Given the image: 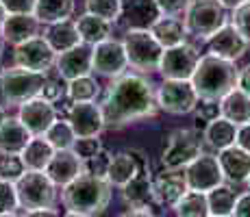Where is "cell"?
<instances>
[{"mask_svg":"<svg viewBox=\"0 0 250 217\" xmlns=\"http://www.w3.org/2000/svg\"><path fill=\"white\" fill-rule=\"evenodd\" d=\"M198 154H203V137L196 128H179L167 137L161 152L163 170H185Z\"/></svg>","mask_w":250,"mask_h":217,"instance_id":"cell-7","label":"cell"},{"mask_svg":"<svg viewBox=\"0 0 250 217\" xmlns=\"http://www.w3.org/2000/svg\"><path fill=\"white\" fill-rule=\"evenodd\" d=\"M183 172H185L187 187L191 191L209 194L211 189H215V187H220L224 182V174H222V167H220L218 157L209 152L198 154Z\"/></svg>","mask_w":250,"mask_h":217,"instance_id":"cell-10","label":"cell"},{"mask_svg":"<svg viewBox=\"0 0 250 217\" xmlns=\"http://www.w3.org/2000/svg\"><path fill=\"white\" fill-rule=\"evenodd\" d=\"M187 35H194L196 39H209L222 26L229 24L227 9L218 0H191L187 11L183 13Z\"/></svg>","mask_w":250,"mask_h":217,"instance_id":"cell-5","label":"cell"},{"mask_svg":"<svg viewBox=\"0 0 250 217\" xmlns=\"http://www.w3.org/2000/svg\"><path fill=\"white\" fill-rule=\"evenodd\" d=\"M7 217H18V215H7Z\"/></svg>","mask_w":250,"mask_h":217,"instance_id":"cell-58","label":"cell"},{"mask_svg":"<svg viewBox=\"0 0 250 217\" xmlns=\"http://www.w3.org/2000/svg\"><path fill=\"white\" fill-rule=\"evenodd\" d=\"M100 94V85L91 76H81V79L70 80L65 87V96L70 102H94Z\"/></svg>","mask_w":250,"mask_h":217,"instance_id":"cell-35","label":"cell"},{"mask_svg":"<svg viewBox=\"0 0 250 217\" xmlns=\"http://www.w3.org/2000/svg\"><path fill=\"white\" fill-rule=\"evenodd\" d=\"M150 33L155 35V39L161 43L163 48H174L185 43L187 37V28L185 22L181 18H170V16H161L159 20L150 26Z\"/></svg>","mask_w":250,"mask_h":217,"instance_id":"cell-29","label":"cell"},{"mask_svg":"<svg viewBox=\"0 0 250 217\" xmlns=\"http://www.w3.org/2000/svg\"><path fill=\"white\" fill-rule=\"evenodd\" d=\"M122 16L128 28H150L161 18V13L155 0H131L128 4H124Z\"/></svg>","mask_w":250,"mask_h":217,"instance_id":"cell-28","label":"cell"},{"mask_svg":"<svg viewBox=\"0 0 250 217\" xmlns=\"http://www.w3.org/2000/svg\"><path fill=\"white\" fill-rule=\"evenodd\" d=\"M111 189L113 185L107 178L91 176V174H81L74 182L63 187V204L68 211L83 215H100L111 202Z\"/></svg>","mask_w":250,"mask_h":217,"instance_id":"cell-3","label":"cell"},{"mask_svg":"<svg viewBox=\"0 0 250 217\" xmlns=\"http://www.w3.org/2000/svg\"><path fill=\"white\" fill-rule=\"evenodd\" d=\"M220 4H222L224 9H230V11H235L237 7H242V4H246L250 2V0H218Z\"/></svg>","mask_w":250,"mask_h":217,"instance_id":"cell-52","label":"cell"},{"mask_svg":"<svg viewBox=\"0 0 250 217\" xmlns=\"http://www.w3.org/2000/svg\"><path fill=\"white\" fill-rule=\"evenodd\" d=\"M246 185H248V191H250V176H248V180H246Z\"/></svg>","mask_w":250,"mask_h":217,"instance_id":"cell-57","label":"cell"},{"mask_svg":"<svg viewBox=\"0 0 250 217\" xmlns=\"http://www.w3.org/2000/svg\"><path fill=\"white\" fill-rule=\"evenodd\" d=\"M200 61V55L191 43H181L174 48L163 50V59L159 65V72L166 80H191L196 72V65Z\"/></svg>","mask_w":250,"mask_h":217,"instance_id":"cell-11","label":"cell"},{"mask_svg":"<svg viewBox=\"0 0 250 217\" xmlns=\"http://www.w3.org/2000/svg\"><path fill=\"white\" fill-rule=\"evenodd\" d=\"M237 87L244 91L246 96H250V63L246 67L239 70V76H237Z\"/></svg>","mask_w":250,"mask_h":217,"instance_id":"cell-49","label":"cell"},{"mask_svg":"<svg viewBox=\"0 0 250 217\" xmlns=\"http://www.w3.org/2000/svg\"><path fill=\"white\" fill-rule=\"evenodd\" d=\"M220 115L233 122L235 126L250 124V96L244 94L239 87H235L220 100Z\"/></svg>","mask_w":250,"mask_h":217,"instance_id":"cell-27","label":"cell"},{"mask_svg":"<svg viewBox=\"0 0 250 217\" xmlns=\"http://www.w3.org/2000/svg\"><path fill=\"white\" fill-rule=\"evenodd\" d=\"M230 24L237 28V33L244 37V41L250 46V2L242 4L233 11V18H230Z\"/></svg>","mask_w":250,"mask_h":217,"instance_id":"cell-41","label":"cell"},{"mask_svg":"<svg viewBox=\"0 0 250 217\" xmlns=\"http://www.w3.org/2000/svg\"><path fill=\"white\" fill-rule=\"evenodd\" d=\"M235 146H239L242 150H246L250 154V124L237 126V139H235Z\"/></svg>","mask_w":250,"mask_h":217,"instance_id":"cell-48","label":"cell"},{"mask_svg":"<svg viewBox=\"0 0 250 217\" xmlns=\"http://www.w3.org/2000/svg\"><path fill=\"white\" fill-rule=\"evenodd\" d=\"M124 2L122 0H85V13L103 18L107 22H118L122 18Z\"/></svg>","mask_w":250,"mask_h":217,"instance_id":"cell-37","label":"cell"},{"mask_svg":"<svg viewBox=\"0 0 250 217\" xmlns=\"http://www.w3.org/2000/svg\"><path fill=\"white\" fill-rule=\"evenodd\" d=\"M128 57L124 50V43L118 39H104L94 46V72L107 79H118L126 74Z\"/></svg>","mask_w":250,"mask_h":217,"instance_id":"cell-13","label":"cell"},{"mask_svg":"<svg viewBox=\"0 0 250 217\" xmlns=\"http://www.w3.org/2000/svg\"><path fill=\"white\" fill-rule=\"evenodd\" d=\"M152 187H155V202L161 206H174L185 196V191H189L185 172L181 170H163L152 178Z\"/></svg>","mask_w":250,"mask_h":217,"instance_id":"cell-18","label":"cell"},{"mask_svg":"<svg viewBox=\"0 0 250 217\" xmlns=\"http://www.w3.org/2000/svg\"><path fill=\"white\" fill-rule=\"evenodd\" d=\"M176 217H209V202H207V194L203 191H185V196L176 202L174 206Z\"/></svg>","mask_w":250,"mask_h":217,"instance_id":"cell-34","label":"cell"},{"mask_svg":"<svg viewBox=\"0 0 250 217\" xmlns=\"http://www.w3.org/2000/svg\"><path fill=\"white\" fill-rule=\"evenodd\" d=\"M44 137L55 150H72L76 143V135L68 119H55V124L46 130Z\"/></svg>","mask_w":250,"mask_h":217,"instance_id":"cell-36","label":"cell"},{"mask_svg":"<svg viewBox=\"0 0 250 217\" xmlns=\"http://www.w3.org/2000/svg\"><path fill=\"white\" fill-rule=\"evenodd\" d=\"M120 217H155L150 213V209H128L126 213H122Z\"/></svg>","mask_w":250,"mask_h":217,"instance_id":"cell-51","label":"cell"},{"mask_svg":"<svg viewBox=\"0 0 250 217\" xmlns=\"http://www.w3.org/2000/svg\"><path fill=\"white\" fill-rule=\"evenodd\" d=\"M72 150L79 154L83 161H87V158L96 157V154L103 150V143H100L98 137H85V139H76V143H74Z\"/></svg>","mask_w":250,"mask_h":217,"instance_id":"cell-42","label":"cell"},{"mask_svg":"<svg viewBox=\"0 0 250 217\" xmlns=\"http://www.w3.org/2000/svg\"><path fill=\"white\" fill-rule=\"evenodd\" d=\"M4 119H7V111H4V107L0 104V126L4 124Z\"/></svg>","mask_w":250,"mask_h":217,"instance_id":"cell-54","label":"cell"},{"mask_svg":"<svg viewBox=\"0 0 250 217\" xmlns=\"http://www.w3.org/2000/svg\"><path fill=\"white\" fill-rule=\"evenodd\" d=\"M239 70L235 67L233 61L220 59L215 55L200 57L196 72L191 76V85H194L196 94L200 100H213L220 102L229 91L237 87Z\"/></svg>","mask_w":250,"mask_h":217,"instance_id":"cell-2","label":"cell"},{"mask_svg":"<svg viewBox=\"0 0 250 217\" xmlns=\"http://www.w3.org/2000/svg\"><path fill=\"white\" fill-rule=\"evenodd\" d=\"M24 217H61L55 209H37V211H26Z\"/></svg>","mask_w":250,"mask_h":217,"instance_id":"cell-50","label":"cell"},{"mask_svg":"<svg viewBox=\"0 0 250 217\" xmlns=\"http://www.w3.org/2000/svg\"><path fill=\"white\" fill-rule=\"evenodd\" d=\"M122 197L131 209H150L155 202V187L148 167L139 170L126 185L122 187Z\"/></svg>","mask_w":250,"mask_h":217,"instance_id":"cell-20","label":"cell"},{"mask_svg":"<svg viewBox=\"0 0 250 217\" xmlns=\"http://www.w3.org/2000/svg\"><path fill=\"white\" fill-rule=\"evenodd\" d=\"M0 2L9 16H20V13H35L37 0H0Z\"/></svg>","mask_w":250,"mask_h":217,"instance_id":"cell-44","label":"cell"},{"mask_svg":"<svg viewBox=\"0 0 250 217\" xmlns=\"http://www.w3.org/2000/svg\"><path fill=\"white\" fill-rule=\"evenodd\" d=\"M7 16H9V13L4 11L2 2H0V35H2V26H4V20H7Z\"/></svg>","mask_w":250,"mask_h":217,"instance_id":"cell-53","label":"cell"},{"mask_svg":"<svg viewBox=\"0 0 250 217\" xmlns=\"http://www.w3.org/2000/svg\"><path fill=\"white\" fill-rule=\"evenodd\" d=\"M196 115L203 122H211L220 115V102H213V100H200L198 107H196Z\"/></svg>","mask_w":250,"mask_h":217,"instance_id":"cell-45","label":"cell"},{"mask_svg":"<svg viewBox=\"0 0 250 217\" xmlns=\"http://www.w3.org/2000/svg\"><path fill=\"white\" fill-rule=\"evenodd\" d=\"M209 217H215V215H209Z\"/></svg>","mask_w":250,"mask_h":217,"instance_id":"cell-59","label":"cell"},{"mask_svg":"<svg viewBox=\"0 0 250 217\" xmlns=\"http://www.w3.org/2000/svg\"><path fill=\"white\" fill-rule=\"evenodd\" d=\"M4 43H7V41H4V37L0 35V59H2V48H4Z\"/></svg>","mask_w":250,"mask_h":217,"instance_id":"cell-56","label":"cell"},{"mask_svg":"<svg viewBox=\"0 0 250 217\" xmlns=\"http://www.w3.org/2000/svg\"><path fill=\"white\" fill-rule=\"evenodd\" d=\"M46 174L57 187H68L81 174H85V163L74 150H57L46 167Z\"/></svg>","mask_w":250,"mask_h":217,"instance_id":"cell-17","label":"cell"},{"mask_svg":"<svg viewBox=\"0 0 250 217\" xmlns=\"http://www.w3.org/2000/svg\"><path fill=\"white\" fill-rule=\"evenodd\" d=\"M31 139L33 135L20 122V118H7L0 126V154H18L20 157Z\"/></svg>","mask_w":250,"mask_h":217,"instance_id":"cell-24","label":"cell"},{"mask_svg":"<svg viewBox=\"0 0 250 217\" xmlns=\"http://www.w3.org/2000/svg\"><path fill=\"white\" fill-rule=\"evenodd\" d=\"M76 26H79V33H81V39L85 43H96L104 41L111 37V22L103 20V18H96L91 13H83V16L76 20Z\"/></svg>","mask_w":250,"mask_h":217,"instance_id":"cell-31","label":"cell"},{"mask_svg":"<svg viewBox=\"0 0 250 217\" xmlns=\"http://www.w3.org/2000/svg\"><path fill=\"white\" fill-rule=\"evenodd\" d=\"M24 172H26V167L18 154H0V180L16 182Z\"/></svg>","mask_w":250,"mask_h":217,"instance_id":"cell-39","label":"cell"},{"mask_svg":"<svg viewBox=\"0 0 250 217\" xmlns=\"http://www.w3.org/2000/svg\"><path fill=\"white\" fill-rule=\"evenodd\" d=\"M218 161L222 167L224 180L230 185H242L250 176V154L239 146H230L218 152Z\"/></svg>","mask_w":250,"mask_h":217,"instance_id":"cell-21","label":"cell"},{"mask_svg":"<svg viewBox=\"0 0 250 217\" xmlns=\"http://www.w3.org/2000/svg\"><path fill=\"white\" fill-rule=\"evenodd\" d=\"M18 197L24 211L52 209L57 200V185L48 178L46 172H24L16 180Z\"/></svg>","mask_w":250,"mask_h":217,"instance_id":"cell-8","label":"cell"},{"mask_svg":"<svg viewBox=\"0 0 250 217\" xmlns=\"http://www.w3.org/2000/svg\"><path fill=\"white\" fill-rule=\"evenodd\" d=\"M44 39L50 43V48L61 55V52L70 50V48L79 46L81 41V33L79 26H76L74 20H63V22H55V24H48V28L44 31Z\"/></svg>","mask_w":250,"mask_h":217,"instance_id":"cell-25","label":"cell"},{"mask_svg":"<svg viewBox=\"0 0 250 217\" xmlns=\"http://www.w3.org/2000/svg\"><path fill=\"white\" fill-rule=\"evenodd\" d=\"M40 28H42V22L35 18V13H20V16H7L4 20V26H2V37L4 41L13 43H24L33 37L40 35Z\"/></svg>","mask_w":250,"mask_h":217,"instance_id":"cell-23","label":"cell"},{"mask_svg":"<svg viewBox=\"0 0 250 217\" xmlns=\"http://www.w3.org/2000/svg\"><path fill=\"white\" fill-rule=\"evenodd\" d=\"M48 74L31 72L24 67H11L0 72V100L9 107H22L24 102L42 96Z\"/></svg>","mask_w":250,"mask_h":217,"instance_id":"cell-4","label":"cell"},{"mask_svg":"<svg viewBox=\"0 0 250 217\" xmlns=\"http://www.w3.org/2000/svg\"><path fill=\"white\" fill-rule=\"evenodd\" d=\"M74 13V0H37L35 18L42 24H55L70 20Z\"/></svg>","mask_w":250,"mask_h":217,"instance_id":"cell-33","label":"cell"},{"mask_svg":"<svg viewBox=\"0 0 250 217\" xmlns=\"http://www.w3.org/2000/svg\"><path fill=\"white\" fill-rule=\"evenodd\" d=\"M200 98L196 94L191 80H163V85L157 89V104L161 111L172 115L191 113L198 107Z\"/></svg>","mask_w":250,"mask_h":217,"instance_id":"cell-9","label":"cell"},{"mask_svg":"<svg viewBox=\"0 0 250 217\" xmlns=\"http://www.w3.org/2000/svg\"><path fill=\"white\" fill-rule=\"evenodd\" d=\"M203 139L209 148L213 150H227V148L235 146V139H237V126L233 122H229L227 118L218 115L215 119L207 122L205 126V133H203Z\"/></svg>","mask_w":250,"mask_h":217,"instance_id":"cell-26","label":"cell"},{"mask_svg":"<svg viewBox=\"0 0 250 217\" xmlns=\"http://www.w3.org/2000/svg\"><path fill=\"white\" fill-rule=\"evenodd\" d=\"M18 118H20V122L28 128V133L33 137H44L46 130L55 124L57 109L44 96H37V98L22 104L20 111H18Z\"/></svg>","mask_w":250,"mask_h":217,"instance_id":"cell-15","label":"cell"},{"mask_svg":"<svg viewBox=\"0 0 250 217\" xmlns=\"http://www.w3.org/2000/svg\"><path fill=\"white\" fill-rule=\"evenodd\" d=\"M55 152L57 150L48 143L46 137H33L28 141V146L24 148V152L20 154V158L28 172H46L48 163L55 157Z\"/></svg>","mask_w":250,"mask_h":217,"instance_id":"cell-30","label":"cell"},{"mask_svg":"<svg viewBox=\"0 0 250 217\" xmlns=\"http://www.w3.org/2000/svg\"><path fill=\"white\" fill-rule=\"evenodd\" d=\"M68 122L72 124L76 139L100 137V133L104 130L103 109L96 102H72L68 109Z\"/></svg>","mask_w":250,"mask_h":217,"instance_id":"cell-16","label":"cell"},{"mask_svg":"<svg viewBox=\"0 0 250 217\" xmlns=\"http://www.w3.org/2000/svg\"><path fill=\"white\" fill-rule=\"evenodd\" d=\"M63 217H89V215H83V213H74V211H68Z\"/></svg>","mask_w":250,"mask_h":217,"instance_id":"cell-55","label":"cell"},{"mask_svg":"<svg viewBox=\"0 0 250 217\" xmlns=\"http://www.w3.org/2000/svg\"><path fill=\"white\" fill-rule=\"evenodd\" d=\"M18 209H20V197H18L16 182L0 180V217L16 215Z\"/></svg>","mask_w":250,"mask_h":217,"instance_id":"cell-38","label":"cell"},{"mask_svg":"<svg viewBox=\"0 0 250 217\" xmlns=\"http://www.w3.org/2000/svg\"><path fill=\"white\" fill-rule=\"evenodd\" d=\"M57 74L63 80H74L81 76H89L94 72V46L81 41L79 46L57 55Z\"/></svg>","mask_w":250,"mask_h":217,"instance_id":"cell-14","label":"cell"},{"mask_svg":"<svg viewBox=\"0 0 250 217\" xmlns=\"http://www.w3.org/2000/svg\"><path fill=\"white\" fill-rule=\"evenodd\" d=\"M111 154H109L107 150H100L96 157L87 158L85 163V174H91V176H100V178H107V172H109V165H111Z\"/></svg>","mask_w":250,"mask_h":217,"instance_id":"cell-40","label":"cell"},{"mask_svg":"<svg viewBox=\"0 0 250 217\" xmlns=\"http://www.w3.org/2000/svg\"><path fill=\"white\" fill-rule=\"evenodd\" d=\"M233 217H250V191H246V194H242L237 197Z\"/></svg>","mask_w":250,"mask_h":217,"instance_id":"cell-47","label":"cell"},{"mask_svg":"<svg viewBox=\"0 0 250 217\" xmlns=\"http://www.w3.org/2000/svg\"><path fill=\"white\" fill-rule=\"evenodd\" d=\"M239 194L230 185L222 182L220 187L211 189L207 194V202H209V213L215 217H233L235 202H237Z\"/></svg>","mask_w":250,"mask_h":217,"instance_id":"cell-32","label":"cell"},{"mask_svg":"<svg viewBox=\"0 0 250 217\" xmlns=\"http://www.w3.org/2000/svg\"><path fill=\"white\" fill-rule=\"evenodd\" d=\"M157 89L150 79L142 74H122L107 87L100 104L104 128H124L157 111Z\"/></svg>","mask_w":250,"mask_h":217,"instance_id":"cell-1","label":"cell"},{"mask_svg":"<svg viewBox=\"0 0 250 217\" xmlns=\"http://www.w3.org/2000/svg\"><path fill=\"white\" fill-rule=\"evenodd\" d=\"M191 0H155L157 9L161 16H170V18H179L187 11Z\"/></svg>","mask_w":250,"mask_h":217,"instance_id":"cell-43","label":"cell"},{"mask_svg":"<svg viewBox=\"0 0 250 217\" xmlns=\"http://www.w3.org/2000/svg\"><path fill=\"white\" fill-rule=\"evenodd\" d=\"M13 61L18 67H24V70L48 74V70L57 63V52L52 50L44 37L37 35L24 43H18L16 52H13Z\"/></svg>","mask_w":250,"mask_h":217,"instance_id":"cell-12","label":"cell"},{"mask_svg":"<svg viewBox=\"0 0 250 217\" xmlns=\"http://www.w3.org/2000/svg\"><path fill=\"white\" fill-rule=\"evenodd\" d=\"M144 167H148L146 158H144L139 152H133V150L118 152L111 158V165H109V172H107V180L111 182L113 187H120V189H122V187L126 185L139 170H144Z\"/></svg>","mask_w":250,"mask_h":217,"instance_id":"cell-22","label":"cell"},{"mask_svg":"<svg viewBox=\"0 0 250 217\" xmlns=\"http://www.w3.org/2000/svg\"><path fill=\"white\" fill-rule=\"evenodd\" d=\"M207 46H209V55H215L220 59H227V61H237L239 57H244L246 52L248 43L244 41V37L237 33V28L233 24H227L222 26L213 37L207 39Z\"/></svg>","mask_w":250,"mask_h":217,"instance_id":"cell-19","label":"cell"},{"mask_svg":"<svg viewBox=\"0 0 250 217\" xmlns=\"http://www.w3.org/2000/svg\"><path fill=\"white\" fill-rule=\"evenodd\" d=\"M42 96L55 104L57 100H61L65 96V87H61V83L57 79H48L46 85H44V89H42Z\"/></svg>","mask_w":250,"mask_h":217,"instance_id":"cell-46","label":"cell"},{"mask_svg":"<svg viewBox=\"0 0 250 217\" xmlns=\"http://www.w3.org/2000/svg\"><path fill=\"white\" fill-rule=\"evenodd\" d=\"M122 43L128 57V65H133L139 72L159 70L166 48L155 39L150 28H128Z\"/></svg>","mask_w":250,"mask_h":217,"instance_id":"cell-6","label":"cell"}]
</instances>
